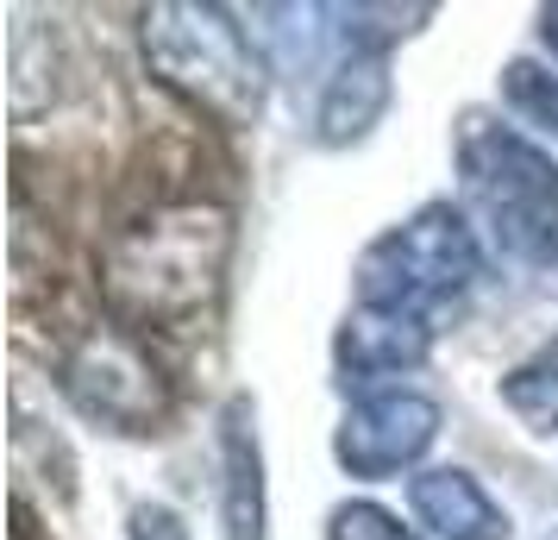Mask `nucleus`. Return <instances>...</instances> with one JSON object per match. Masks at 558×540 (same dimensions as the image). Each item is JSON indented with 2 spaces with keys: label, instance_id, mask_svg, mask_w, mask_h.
<instances>
[{
  "label": "nucleus",
  "instance_id": "f257e3e1",
  "mask_svg": "<svg viewBox=\"0 0 558 540\" xmlns=\"http://www.w3.org/2000/svg\"><path fill=\"white\" fill-rule=\"evenodd\" d=\"M232 214L214 202H163L120 227L101 252L113 327H189L227 289Z\"/></svg>",
  "mask_w": 558,
  "mask_h": 540
},
{
  "label": "nucleus",
  "instance_id": "f03ea898",
  "mask_svg": "<svg viewBox=\"0 0 558 540\" xmlns=\"http://www.w3.org/2000/svg\"><path fill=\"white\" fill-rule=\"evenodd\" d=\"M138 45L151 76L189 101L195 113L220 127H257V113L270 101V57L252 32L239 26L232 7L214 0H163L138 20Z\"/></svg>",
  "mask_w": 558,
  "mask_h": 540
},
{
  "label": "nucleus",
  "instance_id": "7ed1b4c3",
  "mask_svg": "<svg viewBox=\"0 0 558 540\" xmlns=\"http://www.w3.org/2000/svg\"><path fill=\"white\" fill-rule=\"evenodd\" d=\"M458 177L464 202L477 207L502 257L553 271L558 264V164L527 132L502 127L489 113L458 120Z\"/></svg>",
  "mask_w": 558,
  "mask_h": 540
},
{
  "label": "nucleus",
  "instance_id": "20e7f679",
  "mask_svg": "<svg viewBox=\"0 0 558 540\" xmlns=\"http://www.w3.org/2000/svg\"><path fill=\"white\" fill-rule=\"evenodd\" d=\"M477 277H483V239L471 227V214L452 202H427L414 207L402 227L377 232L364 245V257H357V302L433 321Z\"/></svg>",
  "mask_w": 558,
  "mask_h": 540
},
{
  "label": "nucleus",
  "instance_id": "39448f33",
  "mask_svg": "<svg viewBox=\"0 0 558 540\" xmlns=\"http://www.w3.org/2000/svg\"><path fill=\"white\" fill-rule=\"evenodd\" d=\"M57 389L70 409L107 434H157L170 415V377L157 371L145 339L132 327H88L57 359Z\"/></svg>",
  "mask_w": 558,
  "mask_h": 540
},
{
  "label": "nucleus",
  "instance_id": "423d86ee",
  "mask_svg": "<svg viewBox=\"0 0 558 540\" xmlns=\"http://www.w3.org/2000/svg\"><path fill=\"white\" fill-rule=\"evenodd\" d=\"M439 403L421 396L408 384H389V389H364L352 409L339 415L332 428V459L345 465L352 478H396V471H421V459L433 453L439 440Z\"/></svg>",
  "mask_w": 558,
  "mask_h": 540
},
{
  "label": "nucleus",
  "instance_id": "0eeeda50",
  "mask_svg": "<svg viewBox=\"0 0 558 540\" xmlns=\"http://www.w3.org/2000/svg\"><path fill=\"white\" fill-rule=\"evenodd\" d=\"M332 359L345 371V384H357V396H364L383 377L421 371L433 359V321H414V314H396V309H364L357 302L345 314L339 339H332Z\"/></svg>",
  "mask_w": 558,
  "mask_h": 540
},
{
  "label": "nucleus",
  "instance_id": "6e6552de",
  "mask_svg": "<svg viewBox=\"0 0 558 540\" xmlns=\"http://www.w3.org/2000/svg\"><path fill=\"white\" fill-rule=\"evenodd\" d=\"M408 509L421 515L433 540H514L508 509L464 465H421L408 478Z\"/></svg>",
  "mask_w": 558,
  "mask_h": 540
},
{
  "label": "nucleus",
  "instance_id": "1a4fd4ad",
  "mask_svg": "<svg viewBox=\"0 0 558 540\" xmlns=\"http://www.w3.org/2000/svg\"><path fill=\"white\" fill-rule=\"evenodd\" d=\"M220 515H227V540H264V528H270L264 440H257L252 396H227V409H220Z\"/></svg>",
  "mask_w": 558,
  "mask_h": 540
},
{
  "label": "nucleus",
  "instance_id": "9d476101",
  "mask_svg": "<svg viewBox=\"0 0 558 540\" xmlns=\"http://www.w3.org/2000/svg\"><path fill=\"white\" fill-rule=\"evenodd\" d=\"M389 51H345L320 82V107H314V139L320 145H357L364 132L389 113Z\"/></svg>",
  "mask_w": 558,
  "mask_h": 540
},
{
  "label": "nucleus",
  "instance_id": "9b49d317",
  "mask_svg": "<svg viewBox=\"0 0 558 540\" xmlns=\"http://www.w3.org/2000/svg\"><path fill=\"white\" fill-rule=\"evenodd\" d=\"M502 409L527 434H558V334L502 371Z\"/></svg>",
  "mask_w": 558,
  "mask_h": 540
},
{
  "label": "nucleus",
  "instance_id": "f8f14e48",
  "mask_svg": "<svg viewBox=\"0 0 558 540\" xmlns=\"http://www.w3.org/2000/svg\"><path fill=\"white\" fill-rule=\"evenodd\" d=\"M502 101L527 120L533 132H546L558 145V70L533 63V57H508L502 63Z\"/></svg>",
  "mask_w": 558,
  "mask_h": 540
},
{
  "label": "nucleus",
  "instance_id": "ddd939ff",
  "mask_svg": "<svg viewBox=\"0 0 558 540\" xmlns=\"http://www.w3.org/2000/svg\"><path fill=\"white\" fill-rule=\"evenodd\" d=\"M327 540H414L402 528V515H389L383 503H339L327 515Z\"/></svg>",
  "mask_w": 558,
  "mask_h": 540
},
{
  "label": "nucleus",
  "instance_id": "4468645a",
  "mask_svg": "<svg viewBox=\"0 0 558 540\" xmlns=\"http://www.w3.org/2000/svg\"><path fill=\"white\" fill-rule=\"evenodd\" d=\"M126 540H195L170 503H132L126 515Z\"/></svg>",
  "mask_w": 558,
  "mask_h": 540
},
{
  "label": "nucleus",
  "instance_id": "2eb2a0df",
  "mask_svg": "<svg viewBox=\"0 0 558 540\" xmlns=\"http://www.w3.org/2000/svg\"><path fill=\"white\" fill-rule=\"evenodd\" d=\"M539 38L558 51V7H546V13H539Z\"/></svg>",
  "mask_w": 558,
  "mask_h": 540
},
{
  "label": "nucleus",
  "instance_id": "dca6fc26",
  "mask_svg": "<svg viewBox=\"0 0 558 540\" xmlns=\"http://www.w3.org/2000/svg\"><path fill=\"white\" fill-rule=\"evenodd\" d=\"M546 540H558V535H546Z\"/></svg>",
  "mask_w": 558,
  "mask_h": 540
}]
</instances>
